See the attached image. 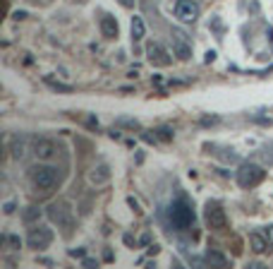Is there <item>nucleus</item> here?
Returning <instances> with one entry per match:
<instances>
[{
    "instance_id": "20e7f679",
    "label": "nucleus",
    "mask_w": 273,
    "mask_h": 269,
    "mask_svg": "<svg viewBox=\"0 0 273 269\" xmlns=\"http://www.w3.org/2000/svg\"><path fill=\"white\" fill-rule=\"evenodd\" d=\"M266 178V171L259 164H242L237 171V183L240 187H256L261 180Z\"/></svg>"
},
{
    "instance_id": "aec40b11",
    "label": "nucleus",
    "mask_w": 273,
    "mask_h": 269,
    "mask_svg": "<svg viewBox=\"0 0 273 269\" xmlns=\"http://www.w3.org/2000/svg\"><path fill=\"white\" fill-rule=\"evenodd\" d=\"M156 132H158V137H161V140H163V142H170V140H173V130H170V127H158V130H156Z\"/></svg>"
},
{
    "instance_id": "dca6fc26",
    "label": "nucleus",
    "mask_w": 273,
    "mask_h": 269,
    "mask_svg": "<svg viewBox=\"0 0 273 269\" xmlns=\"http://www.w3.org/2000/svg\"><path fill=\"white\" fill-rule=\"evenodd\" d=\"M2 245H5V248H10V250H20V248H22V240H20V236L5 233V236H2Z\"/></svg>"
},
{
    "instance_id": "39448f33",
    "label": "nucleus",
    "mask_w": 273,
    "mask_h": 269,
    "mask_svg": "<svg viewBox=\"0 0 273 269\" xmlns=\"http://www.w3.org/2000/svg\"><path fill=\"white\" fill-rule=\"evenodd\" d=\"M204 216H206V224H209V228H214V231H223L225 226H228V216H225V209H223V205L220 202H206V209H204Z\"/></svg>"
},
{
    "instance_id": "f03ea898",
    "label": "nucleus",
    "mask_w": 273,
    "mask_h": 269,
    "mask_svg": "<svg viewBox=\"0 0 273 269\" xmlns=\"http://www.w3.org/2000/svg\"><path fill=\"white\" fill-rule=\"evenodd\" d=\"M29 178L34 183V187H39L43 192H51L60 183L58 168H53V166H34V168H29Z\"/></svg>"
},
{
    "instance_id": "4468645a",
    "label": "nucleus",
    "mask_w": 273,
    "mask_h": 269,
    "mask_svg": "<svg viewBox=\"0 0 273 269\" xmlns=\"http://www.w3.org/2000/svg\"><path fill=\"white\" fill-rule=\"evenodd\" d=\"M204 265H209V267H228V257L223 255V252H218V250H206L204 252Z\"/></svg>"
},
{
    "instance_id": "9b49d317",
    "label": "nucleus",
    "mask_w": 273,
    "mask_h": 269,
    "mask_svg": "<svg viewBox=\"0 0 273 269\" xmlns=\"http://www.w3.org/2000/svg\"><path fill=\"white\" fill-rule=\"evenodd\" d=\"M101 34L106 36V39H117V34H120V27H117V20L108 15V12H103L101 15Z\"/></svg>"
},
{
    "instance_id": "f3484780",
    "label": "nucleus",
    "mask_w": 273,
    "mask_h": 269,
    "mask_svg": "<svg viewBox=\"0 0 273 269\" xmlns=\"http://www.w3.org/2000/svg\"><path fill=\"white\" fill-rule=\"evenodd\" d=\"M46 84H48L51 89H55V91H62V94H70V91L75 89L72 84H62V82H55V80H51V77H46Z\"/></svg>"
},
{
    "instance_id": "393cba45",
    "label": "nucleus",
    "mask_w": 273,
    "mask_h": 269,
    "mask_svg": "<svg viewBox=\"0 0 273 269\" xmlns=\"http://www.w3.org/2000/svg\"><path fill=\"white\" fill-rule=\"evenodd\" d=\"M214 60H216V51H209L206 53V62H214Z\"/></svg>"
},
{
    "instance_id": "a878e982",
    "label": "nucleus",
    "mask_w": 273,
    "mask_h": 269,
    "mask_svg": "<svg viewBox=\"0 0 273 269\" xmlns=\"http://www.w3.org/2000/svg\"><path fill=\"white\" fill-rule=\"evenodd\" d=\"M24 17H27L24 10H17V12H15V20H24Z\"/></svg>"
},
{
    "instance_id": "cd10ccee",
    "label": "nucleus",
    "mask_w": 273,
    "mask_h": 269,
    "mask_svg": "<svg viewBox=\"0 0 273 269\" xmlns=\"http://www.w3.org/2000/svg\"><path fill=\"white\" fill-rule=\"evenodd\" d=\"M72 257H84V250H70Z\"/></svg>"
},
{
    "instance_id": "f257e3e1",
    "label": "nucleus",
    "mask_w": 273,
    "mask_h": 269,
    "mask_svg": "<svg viewBox=\"0 0 273 269\" xmlns=\"http://www.w3.org/2000/svg\"><path fill=\"white\" fill-rule=\"evenodd\" d=\"M168 221L173 226V231H187L194 226V209L187 202V197H177L170 209H168Z\"/></svg>"
},
{
    "instance_id": "412c9836",
    "label": "nucleus",
    "mask_w": 273,
    "mask_h": 269,
    "mask_svg": "<svg viewBox=\"0 0 273 269\" xmlns=\"http://www.w3.org/2000/svg\"><path fill=\"white\" fill-rule=\"evenodd\" d=\"M211 27L216 29V34H218V39H223V24H220V20H218V17H214V20L209 22V29H211Z\"/></svg>"
},
{
    "instance_id": "ddd939ff",
    "label": "nucleus",
    "mask_w": 273,
    "mask_h": 269,
    "mask_svg": "<svg viewBox=\"0 0 273 269\" xmlns=\"http://www.w3.org/2000/svg\"><path fill=\"white\" fill-rule=\"evenodd\" d=\"M249 248L256 252V255H261V252H266V250H271V243L269 238L264 236V233H259V231H254L252 236H249Z\"/></svg>"
},
{
    "instance_id": "bb28decb",
    "label": "nucleus",
    "mask_w": 273,
    "mask_h": 269,
    "mask_svg": "<svg viewBox=\"0 0 273 269\" xmlns=\"http://www.w3.org/2000/svg\"><path fill=\"white\" fill-rule=\"evenodd\" d=\"M84 267H96V260H89V257H84Z\"/></svg>"
},
{
    "instance_id": "4be33fe9",
    "label": "nucleus",
    "mask_w": 273,
    "mask_h": 269,
    "mask_svg": "<svg viewBox=\"0 0 273 269\" xmlns=\"http://www.w3.org/2000/svg\"><path fill=\"white\" fill-rule=\"evenodd\" d=\"M117 125H125V127H132V130H135V127H139V123H136V120H132V118H120V120H117Z\"/></svg>"
},
{
    "instance_id": "5701e85b",
    "label": "nucleus",
    "mask_w": 273,
    "mask_h": 269,
    "mask_svg": "<svg viewBox=\"0 0 273 269\" xmlns=\"http://www.w3.org/2000/svg\"><path fill=\"white\" fill-rule=\"evenodd\" d=\"M15 209H17L15 202H5V205H2V211H5V214H15Z\"/></svg>"
},
{
    "instance_id": "a211bd4d",
    "label": "nucleus",
    "mask_w": 273,
    "mask_h": 269,
    "mask_svg": "<svg viewBox=\"0 0 273 269\" xmlns=\"http://www.w3.org/2000/svg\"><path fill=\"white\" fill-rule=\"evenodd\" d=\"M39 216H41V209H39V207H34V205H31V207H27V209H24V214H22V219H24L27 224L36 221Z\"/></svg>"
},
{
    "instance_id": "f8f14e48",
    "label": "nucleus",
    "mask_w": 273,
    "mask_h": 269,
    "mask_svg": "<svg viewBox=\"0 0 273 269\" xmlns=\"http://www.w3.org/2000/svg\"><path fill=\"white\" fill-rule=\"evenodd\" d=\"M182 36H185V34L175 31V39H173V48H175V56H177L180 60H190V58H192V48H190V43H185V41H182Z\"/></svg>"
},
{
    "instance_id": "2eb2a0df",
    "label": "nucleus",
    "mask_w": 273,
    "mask_h": 269,
    "mask_svg": "<svg viewBox=\"0 0 273 269\" xmlns=\"http://www.w3.org/2000/svg\"><path fill=\"white\" fill-rule=\"evenodd\" d=\"M130 31H132V43H136V41H141V39H144V34H146V24H144V20H141L139 15L132 17V22H130Z\"/></svg>"
},
{
    "instance_id": "c85d7f7f",
    "label": "nucleus",
    "mask_w": 273,
    "mask_h": 269,
    "mask_svg": "<svg viewBox=\"0 0 273 269\" xmlns=\"http://www.w3.org/2000/svg\"><path fill=\"white\" fill-rule=\"evenodd\" d=\"M120 2H122L125 7H130V5H132V0H120Z\"/></svg>"
},
{
    "instance_id": "423d86ee",
    "label": "nucleus",
    "mask_w": 273,
    "mask_h": 269,
    "mask_svg": "<svg viewBox=\"0 0 273 269\" xmlns=\"http://www.w3.org/2000/svg\"><path fill=\"white\" fill-rule=\"evenodd\" d=\"M173 12H175V17H177L180 22L190 24V22H196V17L201 15V7H199V2H194V0H177V2L173 5Z\"/></svg>"
},
{
    "instance_id": "1a4fd4ad",
    "label": "nucleus",
    "mask_w": 273,
    "mask_h": 269,
    "mask_svg": "<svg viewBox=\"0 0 273 269\" xmlns=\"http://www.w3.org/2000/svg\"><path fill=\"white\" fill-rule=\"evenodd\" d=\"M146 58H149L151 65H158V67H165V65H170V62H173L170 53L165 51L161 43H156V41L146 46Z\"/></svg>"
},
{
    "instance_id": "b1692460",
    "label": "nucleus",
    "mask_w": 273,
    "mask_h": 269,
    "mask_svg": "<svg viewBox=\"0 0 273 269\" xmlns=\"http://www.w3.org/2000/svg\"><path fill=\"white\" fill-rule=\"evenodd\" d=\"M127 205H130V207H132L135 211H139V202H136L135 197H127Z\"/></svg>"
},
{
    "instance_id": "7ed1b4c3",
    "label": "nucleus",
    "mask_w": 273,
    "mask_h": 269,
    "mask_svg": "<svg viewBox=\"0 0 273 269\" xmlns=\"http://www.w3.org/2000/svg\"><path fill=\"white\" fill-rule=\"evenodd\" d=\"M48 219L58 224V228H62L65 233H70L72 231V226H75V214H72V207L67 205V202H53V205H48Z\"/></svg>"
},
{
    "instance_id": "6e6552de",
    "label": "nucleus",
    "mask_w": 273,
    "mask_h": 269,
    "mask_svg": "<svg viewBox=\"0 0 273 269\" xmlns=\"http://www.w3.org/2000/svg\"><path fill=\"white\" fill-rule=\"evenodd\" d=\"M31 151H34V156H36V159L48 161V159H53L55 156L58 145H55L51 137H34V140H31Z\"/></svg>"
},
{
    "instance_id": "0eeeda50",
    "label": "nucleus",
    "mask_w": 273,
    "mask_h": 269,
    "mask_svg": "<svg viewBox=\"0 0 273 269\" xmlns=\"http://www.w3.org/2000/svg\"><path fill=\"white\" fill-rule=\"evenodd\" d=\"M27 243L34 250H43V248H48L53 243V231L48 226H34V228H29Z\"/></svg>"
},
{
    "instance_id": "9d476101",
    "label": "nucleus",
    "mask_w": 273,
    "mask_h": 269,
    "mask_svg": "<svg viewBox=\"0 0 273 269\" xmlns=\"http://www.w3.org/2000/svg\"><path fill=\"white\" fill-rule=\"evenodd\" d=\"M110 180V166L108 164H98V166H94L91 171H89V183L91 185H106Z\"/></svg>"
},
{
    "instance_id": "6ab92c4d",
    "label": "nucleus",
    "mask_w": 273,
    "mask_h": 269,
    "mask_svg": "<svg viewBox=\"0 0 273 269\" xmlns=\"http://www.w3.org/2000/svg\"><path fill=\"white\" fill-rule=\"evenodd\" d=\"M12 156L15 159H22L24 156V140H20V137H15V142H12Z\"/></svg>"
}]
</instances>
